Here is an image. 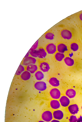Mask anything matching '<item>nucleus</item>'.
Wrapping results in <instances>:
<instances>
[{
	"label": "nucleus",
	"mask_w": 82,
	"mask_h": 122,
	"mask_svg": "<svg viewBox=\"0 0 82 122\" xmlns=\"http://www.w3.org/2000/svg\"><path fill=\"white\" fill-rule=\"evenodd\" d=\"M34 87L36 90L41 91L46 90L47 87L46 83L42 81L36 82L35 84Z\"/></svg>",
	"instance_id": "1"
},
{
	"label": "nucleus",
	"mask_w": 82,
	"mask_h": 122,
	"mask_svg": "<svg viewBox=\"0 0 82 122\" xmlns=\"http://www.w3.org/2000/svg\"><path fill=\"white\" fill-rule=\"evenodd\" d=\"M42 118L45 121L47 122H50L53 119L52 114L50 111H46L42 114Z\"/></svg>",
	"instance_id": "2"
},
{
	"label": "nucleus",
	"mask_w": 82,
	"mask_h": 122,
	"mask_svg": "<svg viewBox=\"0 0 82 122\" xmlns=\"http://www.w3.org/2000/svg\"><path fill=\"white\" fill-rule=\"evenodd\" d=\"M50 94L51 97L55 99H59L61 96L60 91L56 88L51 89L50 92Z\"/></svg>",
	"instance_id": "3"
},
{
	"label": "nucleus",
	"mask_w": 82,
	"mask_h": 122,
	"mask_svg": "<svg viewBox=\"0 0 82 122\" xmlns=\"http://www.w3.org/2000/svg\"><path fill=\"white\" fill-rule=\"evenodd\" d=\"M36 60L35 58L31 56H28L25 58L23 62V65L27 66L31 64H35Z\"/></svg>",
	"instance_id": "4"
},
{
	"label": "nucleus",
	"mask_w": 82,
	"mask_h": 122,
	"mask_svg": "<svg viewBox=\"0 0 82 122\" xmlns=\"http://www.w3.org/2000/svg\"><path fill=\"white\" fill-rule=\"evenodd\" d=\"M46 50L48 54H53L56 51V46L54 43H50L46 46Z\"/></svg>",
	"instance_id": "5"
},
{
	"label": "nucleus",
	"mask_w": 82,
	"mask_h": 122,
	"mask_svg": "<svg viewBox=\"0 0 82 122\" xmlns=\"http://www.w3.org/2000/svg\"><path fill=\"white\" fill-rule=\"evenodd\" d=\"M68 108L70 113L73 115H75L79 111L78 106L77 104H72L69 106Z\"/></svg>",
	"instance_id": "6"
},
{
	"label": "nucleus",
	"mask_w": 82,
	"mask_h": 122,
	"mask_svg": "<svg viewBox=\"0 0 82 122\" xmlns=\"http://www.w3.org/2000/svg\"><path fill=\"white\" fill-rule=\"evenodd\" d=\"M61 36L64 39L67 40H70L72 37V33L67 30H64L62 31Z\"/></svg>",
	"instance_id": "7"
},
{
	"label": "nucleus",
	"mask_w": 82,
	"mask_h": 122,
	"mask_svg": "<svg viewBox=\"0 0 82 122\" xmlns=\"http://www.w3.org/2000/svg\"><path fill=\"white\" fill-rule=\"evenodd\" d=\"M61 105L63 107L68 106L70 102L69 98L66 96L62 97L59 100Z\"/></svg>",
	"instance_id": "8"
},
{
	"label": "nucleus",
	"mask_w": 82,
	"mask_h": 122,
	"mask_svg": "<svg viewBox=\"0 0 82 122\" xmlns=\"http://www.w3.org/2000/svg\"><path fill=\"white\" fill-rule=\"evenodd\" d=\"M36 52L37 56L40 58H44L47 55L45 50L43 48H40L36 50Z\"/></svg>",
	"instance_id": "9"
},
{
	"label": "nucleus",
	"mask_w": 82,
	"mask_h": 122,
	"mask_svg": "<svg viewBox=\"0 0 82 122\" xmlns=\"http://www.w3.org/2000/svg\"><path fill=\"white\" fill-rule=\"evenodd\" d=\"M53 116L55 119L60 120L63 118L64 114L63 112L61 111L58 110L55 111L54 112Z\"/></svg>",
	"instance_id": "10"
},
{
	"label": "nucleus",
	"mask_w": 82,
	"mask_h": 122,
	"mask_svg": "<svg viewBox=\"0 0 82 122\" xmlns=\"http://www.w3.org/2000/svg\"><path fill=\"white\" fill-rule=\"evenodd\" d=\"M40 67L41 70L43 72H48L50 68L49 64L46 62L41 63Z\"/></svg>",
	"instance_id": "11"
},
{
	"label": "nucleus",
	"mask_w": 82,
	"mask_h": 122,
	"mask_svg": "<svg viewBox=\"0 0 82 122\" xmlns=\"http://www.w3.org/2000/svg\"><path fill=\"white\" fill-rule=\"evenodd\" d=\"M66 95L70 98H73L76 96V91L73 89H68L66 92Z\"/></svg>",
	"instance_id": "12"
},
{
	"label": "nucleus",
	"mask_w": 82,
	"mask_h": 122,
	"mask_svg": "<svg viewBox=\"0 0 82 122\" xmlns=\"http://www.w3.org/2000/svg\"><path fill=\"white\" fill-rule=\"evenodd\" d=\"M26 70L31 73H34L38 70V67L35 64H31L27 66Z\"/></svg>",
	"instance_id": "13"
},
{
	"label": "nucleus",
	"mask_w": 82,
	"mask_h": 122,
	"mask_svg": "<svg viewBox=\"0 0 82 122\" xmlns=\"http://www.w3.org/2000/svg\"><path fill=\"white\" fill-rule=\"evenodd\" d=\"M31 74L30 73L27 71H25L22 73L21 75V79L24 81H27L30 78Z\"/></svg>",
	"instance_id": "14"
},
{
	"label": "nucleus",
	"mask_w": 82,
	"mask_h": 122,
	"mask_svg": "<svg viewBox=\"0 0 82 122\" xmlns=\"http://www.w3.org/2000/svg\"><path fill=\"white\" fill-rule=\"evenodd\" d=\"M57 49L59 52L62 53H63L65 51L68 50L67 46L63 43L60 44L57 46Z\"/></svg>",
	"instance_id": "15"
},
{
	"label": "nucleus",
	"mask_w": 82,
	"mask_h": 122,
	"mask_svg": "<svg viewBox=\"0 0 82 122\" xmlns=\"http://www.w3.org/2000/svg\"><path fill=\"white\" fill-rule=\"evenodd\" d=\"M49 82L51 85L54 87H57L60 85L59 81L55 77L51 78L49 80Z\"/></svg>",
	"instance_id": "16"
},
{
	"label": "nucleus",
	"mask_w": 82,
	"mask_h": 122,
	"mask_svg": "<svg viewBox=\"0 0 82 122\" xmlns=\"http://www.w3.org/2000/svg\"><path fill=\"white\" fill-rule=\"evenodd\" d=\"M50 104L51 108L54 109H58L60 107V103L57 100H52L51 101Z\"/></svg>",
	"instance_id": "17"
},
{
	"label": "nucleus",
	"mask_w": 82,
	"mask_h": 122,
	"mask_svg": "<svg viewBox=\"0 0 82 122\" xmlns=\"http://www.w3.org/2000/svg\"><path fill=\"white\" fill-rule=\"evenodd\" d=\"M64 60L65 64L69 66H72L74 64V61L70 57H66Z\"/></svg>",
	"instance_id": "18"
},
{
	"label": "nucleus",
	"mask_w": 82,
	"mask_h": 122,
	"mask_svg": "<svg viewBox=\"0 0 82 122\" xmlns=\"http://www.w3.org/2000/svg\"><path fill=\"white\" fill-rule=\"evenodd\" d=\"M35 76L36 80H41L44 78V75L41 71H38L35 73Z\"/></svg>",
	"instance_id": "19"
},
{
	"label": "nucleus",
	"mask_w": 82,
	"mask_h": 122,
	"mask_svg": "<svg viewBox=\"0 0 82 122\" xmlns=\"http://www.w3.org/2000/svg\"><path fill=\"white\" fill-rule=\"evenodd\" d=\"M55 57L57 61H61L65 57V56L63 53L57 52L55 55Z\"/></svg>",
	"instance_id": "20"
},
{
	"label": "nucleus",
	"mask_w": 82,
	"mask_h": 122,
	"mask_svg": "<svg viewBox=\"0 0 82 122\" xmlns=\"http://www.w3.org/2000/svg\"><path fill=\"white\" fill-rule=\"evenodd\" d=\"M25 71V68L22 65H20L16 71V74L17 75H20Z\"/></svg>",
	"instance_id": "21"
},
{
	"label": "nucleus",
	"mask_w": 82,
	"mask_h": 122,
	"mask_svg": "<svg viewBox=\"0 0 82 122\" xmlns=\"http://www.w3.org/2000/svg\"><path fill=\"white\" fill-rule=\"evenodd\" d=\"M54 34L51 32H48L46 34L45 36V38L47 40H52L54 38Z\"/></svg>",
	"instance_id": "22"
},
{
	"label": "nucleus",
	"mask_w": 82,
	"mask_h": 122,
	"mask_svg": "<svg viewBox=\"0 0 82 122\" xmlns=\"http://www.w3.org/2000/svg\"><path fill=\"white\" fill-rule=\"evenodd\" d=\"M71 50L73 51H76L78 50L79 46L76 43H73L71 45Z\"/></svg>",
	"instance_id": "23"
},
{
	"label": "nucleus",
	"mask_w": 82,
	"mask_h": 122,
	"mask_svg": "<svg viewBox=\"0 0 82 122\" xmlns=\"http://www.w3.org/2000/svg\"><path fill=\"white\" fill-rule=\"evenodd\" d=\"M29 52L30 54L33 57H38L36 54V50L31 49L30 50Z\"/></svg>",
	"instance_id": "24"
},
{
	"label": "nucleus",
	"mask_w": 82,
	"mask_h": 122,
	"mask_svg": "<svg viewBox=\"0 0 82 122\" xmlns=\"http://www.w3.org/2000/svg\"><path fill=\"white\" fill-rule=\"evenodd\" d=\"M77 120L76 117L73 115L71 116L69 119L70 122H77Z\"/></svg>",
	"instance_id": "25"
},
{
	"label": "nucleus",
	"mask_w": 82,
	"mask_h": 122,
	"mask_svg": "<svg viewBox=\"0 0 82 122\" xmlns=\"http://www.w3.org/2000/svg\"><path fill=\"white\" fill-rule=\"evenodd\" d=\"M39 40H38L33 45L31 49L35 50L38 46V44Z\"/></svg>",
	"instance_id": "26"
},
{
	"label": "nucleus",
	"mask_w": 82,
	"mask_h": 122,
	"mask_svg": "<svg viewBox=\"0 0 82 122\" xmlns=\"http://www.w3.org/2000/svg\"><path fill=\"white\" fill-rule=\"evenodd\" d=\"M77 122H82V117L80 116L77 120Z\"/></svg>",
	"instance_id": "27"
},
{
	"label": "nucleus",
	"mask_w": 82,
	"mask_h": 122,
	"mask_svg": "<svg viewBox=\"0 0 82 122\" xmlns=\"http://www.w3.org/2000/svg\"><path fill=\"white\" fill-rule=\"evenodd\" d=\"M51 122H60L57 120H54L52 121Z\"/></svg>",
	"instance_id": "28"
},
{
	"label": "nucleus",
	"mask_w": 82,
	"mask_h": 122,
	"mask_svg": "<svg viewBox=\"0 0 82 122\" xmlns=\"http://www.w3.org/2000/svg\"><path fill=\"white\" fill-rule=\"evenodd\" d=\"M79 18L80 20L82 21V13H81L80 15Z\"/></svg>",
	"instance_id": "29"
},
{
	"label": "nucleus",
	"mask_w": 82,
	"mask_h": 122,
	"mask_svg": "<svg viewBox=\"0 0 82 122\" xmlns=\"http://www.w3.org/2000/svg\"><path fill=\"white\" fill-rule=\"evenodd\" d=\"M39 122H46L43 121H40Z\"/></svg>",
	"instance_id": "30"
},
{
	"label": "nucleus",
	"mask_w": 82,
	"mask_h": 122,
	"mask_svg": "<svg viewBox=\"0 0 82 122\" xmlns=\"http://www.w3.org/2000/svg\"><path fill=\"white\" fill-rule=\"evenodd\" d=\"M81 109H82V106Z\"/></svg>",
	"instance_id": "31"
}]
</instances>
